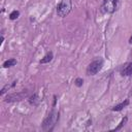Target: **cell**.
Instances as JSON below:
<instances>
[{
	"label": "cell",
	"instance_id": "obj_12",
	"mask_svg": "<svg viewBox=\"0 0 132 132\" xmlns=\"http://www.w3.org/2000/svg\"><path fill=\"white\" fill-rule=\"evenodd\" d=\"M127 121H128V118H127V117H124V118L122 119L121 123H120V124L114 128V131H119V130H121V128H122V127L127 123Z\"/></svg>",
	"mask_w": 132,
	"mask_h": 132
},
{
	"label": "cell",
	"instance_id": "obj_6",
	"mask_svg": "<svg viewBox=\"0 0 132 132\" xmlns=\"http://www.w3.org/2000/svg\"><path fill=\"white\" fill-rule=\"evenodd\" d=\"M121 74L124 75V76H130V75H132V62H130V63H128V64L125 65V67L121 71Z\"/></svg>",
	"mask_w": 132,
	"mask_h": 132
},
{
	"label": "cell",
	"instance_id": "obj_10",
	"mask_svg": "<svg viewBox=\"0 0 132 132\" xmlns=\"http://www.w3.org/2000/svg\"><path fill=\"white\" fill-rule=\"evenodd\" d=\"M15 84H16V80L12 81V84H7V85H5V86L1 89V93H0V94H1V95H4V94H5V93L10 89V88H13V87L15 86Z\"/></svg>",
	"mask_w": 132,
	"mask_h": 132
},
{
	"label": "cell",
	"instance_id": "obj_8",
	"mask_svg": "<svg viewBox=\"0 0 132 132\" xmlns=\"http://www.w3.org/2000/svg\"><path fill=\"white\" fill-rule=\"evenodd\" d=\"M128 104H129V100L126 99L125 101H123V102H121V103L114 105V106L111 108V110H112V111H120V110H122L124 107H126Z\"/></svg>",
	"mask_w": 132,
	"mask_h": 132
},
{
	"label": "cell",
	"instance_id": "obj_3",
	"mask_svg": "<svg viewBox=\"0 0 132 132\" xmlns=\"http://www.w3.org/2000/svg\"><path fill=\"white\" fill-rule=\"evenodd\" d=\"M119 0H103L100 6V11L102 13L111 14L116 11Z\"/></svg>",
	"mask_w": 132,
	"mask_h": 132
},
{
	"label": "cell",
	"instance_id": "obj_15",
	"mask_svg": "<svg viewBox=\"0 0 132 132\" xmlns=\"http://www.w3.org/2000/svg\"><path fill=\"white\" fill-rule=\"evenodd\" d=\"M129 43H132V36H131L130 39H129Z\"/></svg>",
	"mask_w": 132,
	"mask_h": 132
},
{
	"label": "cell",
	"instance_id": "obj_14",
	"mask_svg": "<svg viewBox=\"0 0 132 132\" xmlns=\"http://www.w3.org/2000/svg\"><path fill=\"white\" fill-rule=\"evenodd\" d=\"M74 85H75L76 87H78V88L82 87V85H84V79L80 78V77H77V78L74 80Z\"/></svg>",
	"mask_w": 132,
	"mask_h": 132
},
{
	"label": "cell",
	"instance_id": "obj_9",
	"mask_svg": "<svg viewBox=\"0 0 132 132\" xmlns=\"http://www.w3.org/2000/svg\"><path fill=\"white\" fill-rule=\"evenodd\" d=\"M53 53L52 52H50V53H47L42 59H40V61H39V63L40 64H46V63H50L52 60H53Z\"/></svg>",
	"mask_w": 132,
	"mask_h": 132
},
{
	"label": "cell",
	"instance_id": "obj_2",
	"mask_svg": "<svg viewBox=\"0 0 132 132\" xmlns=\"http://www.w3.org/2000/svg\"><path fill=\"white\" fill-rule=\"evenodd\" d=\"M72 9V1L71 0H61L57 5V14L60 18H65L69 14Z\"/></svg>",
	"mask_w": 132,
	"mask_h": 132
},
{
	"label": "cell",
	"instance_id": "obj_1",
	"mask_svg": "<svg viewBox=\"0 0 132 132\" xmlns=\"http://www.w3.org/2000/svg\"><path fill=\"white\" fill-rule=\"evenodd\" d=\"M58 121H59V111L53 109L48 113V116L43 120L42 126H41L42 130L43 131H52L55 128V126L58 123Z\"/></svg>",
	"mask_w": 132,
	"mask_h": 132
},
{
	"label": "cell",
	"instance_id": "obj_5",
	"mask_svg": "<svg viewBox=\"0 0 132 132\" xmlns=\"http://www.w3.org/2000/svg\"><path fill=\"white\" fill-rule=\"evenodd\" d=\"M27 92L23 91V92H20V93H14V94H10L6 97L5 99V102H14V101H20V100H23L26 96H27Z\"/></svg>",
	"mask_w": 132,
	"mask_h": 132
},
{
	"label": "cell",
	"instance_id": "obj_13",
	"mask_svg": "<svg viewBox=\"0 0 132 132\" xmlns=\"http://www.w3.org/2000/svg\"><path fill=\"white\" fill-rule=\"evenodd\" d=\"M19 15H20V11H19V10H13V11H11L10 14H9V20H11V21L16 20V19L19 18Z\"/></svg>",
	"mask_w": 132,
	"mask_h": 132
},
{
	"label": "cell",
	"instance_id": "obj_11",
	"mask_svg": "<svg viewBox=\"0 0 132 132\" xmlns=\"http://www.w3.org/2000/svg\"><path fill=\"white\" fill-rule=\"evenodd\" d=\"M15 64H16V60H15V59H8V60H6V61L3 63V67H4V68H8V67L14 66Z\"/></svg>",
	"mask_w": 132,
	"mask_h": 132
},
{
	"label": "cell",
	"instance_id": "obj_7",
	"mask_svg": "<svg viewBox=\"0 0 132 132\" xmlns=\"http://www.w3.org/2000/svg\"><path fill=\"white\" fill-rule=\"evenodd\" d=\"M39 102H40V99H39L37 93H34L32 96L29 97V103H30L31 105H33V106H37V105L39 104Z\"/></svg>",
	"mask_w": 132,
	"mask_h": 132
},
{
	"label": "cell",
	"instance_id": "obj_4",
	"mask_svg": "<svg viewBox=\"0 0 132 132\" xmlns=\"http://www.w3.org/2000/svg\"><path fill=\"white\" fill-rule=\"evenodd\" d=\"M102 66H103V59L102 58H98V59L92 61L89 64V66L87 67V74L88 75L97 74L102 69Z\"/></svg>",
	"mask_w": 132,
	"mask_h": 132
}]
</instances>
